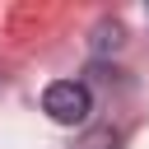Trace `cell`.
Segmentation results:
<instances>
[{
  "label": "cell",
  "mask_w": 149,
  "mask_h": 149,
  "mask_svg": "<svg viewBox=\"0 0 149 149\" xmlns=\"http://www.w3.org/2000/svg\"><path fill=\"white\" fill-rule=\"evenodd\" d=\"M42 112H47L51 121H61V126H84L88 112H93V93H88V84H79V79H56V84H47V93H42Z\"/></svg>",
  "instance_id": "6da1fadb"
},
{
  "label": "cell",
  "mask_w": 149,
  "mask_h": 149,
  "mask_svg": "<svg viewBox=\"0 0 149 149\" xmlns=\"http://www.w3.org/2000/svg\"><path fill=\"white\" fill-rule=\"evenodd\" d=\"M126 37H121V23L116 19H102L98 28H93V51H116Z\"/></svg>",
  "instance_id": "7a4b0ae2"
},
{
  "label": "cell",
  "mask_w": 149,
  "mask_h": 149,
  "mask_svg": "<svg viewBox=\"0 0 149 149\" xmlns=\"http://www.w3.org/2000/svg\"><path fill=\"white\" fill-rule=\"evenodd\" d=\"M79 149H116V130L112 126H98V130H88L79 140Z\"/></svg>",
  "instance_id": "3957f363"
}]
</instances>
